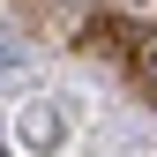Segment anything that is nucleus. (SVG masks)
<instances>
[{
	"instance_id": "obj_1",
	"label": "nucleus",
	"mask_w": 157,
	"mask_h": 157,
	"mask_svg": "<svg viewBox=\"0 0 157 157\" xmlns=\"http://www.w3.org/2000/svg\"><path fill=\"white\" fill-rule=\"evenodd\" d=\"M75 37H82V52H105V60H120V67L135 60V45H142V30H135V23H112V15H105V23L90 15Z\"/></svg>"
},
{
	"instance_id": "obj_2",
	"label": "nucleus",
	"mask_w": 157,
	"mask_h": 157,
	"mask_svg": "<svg viewBox=\"0 0 157 157\" xmlns=\"http://www.w3.org/2000/svg\"><path fill=\"white\" fill-rule=\"evenodd\" d=\"M127 75L142 82L150 97H157V30H142V45H135V60H127Z\"/></svg>"
},
{
	"instance_id": "obj_3",
	"label": "nucleus",
	"mask_w": 157,
	"mask_h": 157,
	"mask_svg": "<svg viewBox=\"0 0 157 157\" xmlns=\"http://www.w3.org/2000/svg\"><path fill=\"white\" fill-rule=\"evenodd\" d=\"M60 8H75V15H90V8H97V0H60Z\"/></svg>"
}]
</instances>
